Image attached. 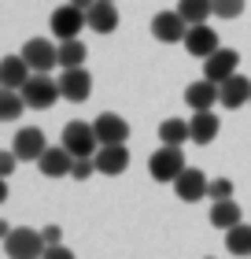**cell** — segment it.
Returning <instances> with one entry per match:
<instances>
[{"label":"cell","instance_id":"cell-1","mask_svg":"<svg viewBox=\"0 0 251 259\" xmlns=\"http://www.w3.org/2000/svg\"><path fill=\"white\" fill-rule=\"evenodd\" d=\"M44 233L30 230V226H11V233L4 237V252L8 259H44Z\"/></svg>","mask_w":251,"mask_h":259},{"label":"cell","instance_id":"cell-2","mask_svg":"<svg viewBox=\"0 0 251 259\" xmlns=\"http://www.w3.org/2000/svg\"><path fill=\"white\" fill-rule=\"evenodd\" d=\"M22 97H26V108L44 111V108H52V104L63 97V89H59V81L48 74V70H33L30 81L22 85Z\"/></svg>","mask_w":251,"mask_h":259},{"label":"cell","instance_id":"cell-3","mask_svg":"<svg viewBox=\"0 0 251 259\" xmlns=\"http://www.w3.org/2000/svg\"><path fill=\"white\" fill-rule=\"evenodd\" d=\"M185 167H188V163H185L181 145H163V148L148 159L152 178H155V182H163V185H174V178H177V174H181Z\"/></svg>","mask_w":251,"mask_h":259},{"label":"cell","instance_id":"cell-4","mask_svg":"<svg viewBox=\"0 0 251 259\" xmlns=\"http://www.w3.org/2000/svg\"><path fill=\"white\" fill-rule=\"evenodd\" d=\"M63 145L74 152V156H96V148H100V137H96V126L92 122H81V119H74V122H67L63 126Z\"/></svg>","mask_w":251,"mask_h":259},{"label":"cell","instance_id":"cell-5","mask_svg":"<svg viewBox=\"0 0 251 259\" xmlns=\"http://www.w3.org/2000/svg\"><path fill=\"white\" fill-rule=\"evenodd\" d=\"M188 22L181 11H155V19H152V37L159 41V45H177V41H185V33H188Z\"/></svg>","mask_w":251,"mask_h":259},{"label":"cell","instance_id":"cell-6","mask_svg":"<svg viewBox=\"0 0 251 259\" xmlns=\"http://www.w3.org/2000/svg\"><path fill=\"white\" fill-rule=\"evenodd\" d=\"M48 26H52V33H56L59 41H67V37H78V33L89 26V15H85V11H81L78 4H70V0H67L63 8H56V11H52Z\"/></svg>","mask_w":251,"mask_h":259},{"label":"cell","instance_id":"cell-7","mask_svg":"<svg viewBox=\"0 0 251 259\" xmlns=\"http://www.w3.org/2000/svg\"><path fill=\"white\" fill-rule=\"evenodd\" d=\"M59 89H63V100H70V104L89 100L92 74L85 70V63H81V67H59Z\"/></svg>","mask_w":251,"mask_h":259},{"label":"cell","instance_id":"cell-8","mask_svg":"<svg viewBox=\"0 0 251 259\" xmlns=\"http://www.w3.org/2000/svg\"><path fill=\"white\" fill-rule=\"evenodd\" d=\"M37 167H41L44 178H70V170H74V152H70L63 141H59V145H48L44 156L37 159Z\"/></svg>","mask_w":251,"mask_h":259},{"label":"cell","instance_id":"cell-9","mask_svg":"<svg viewBox=\"0 0 251 259\" xmlns=\"http://www.w3.org/2000/svg\"><path fill=\"white\" fill-rule=\"evenodd\" d=\"M181 45H185V52H188V56H196V60H207V56H211L214 49H222L218 33H214V30L207 26V22H192Z\"/></svg>","mask_w":251,"mask_h":259},{"label":"cell","instance_id":"cell-10","mask_svg":"<svg viewBox=\"0 0 251 259\" xmlns=\"http://www.w3.org/2000/svg\"><path fill=\"white\" fill-rule=\"evenodd\" d=\"M22 56H26V63L33 70H52L59 67V45L48 41V37H30L22 45Z\"/></svg>","mask_w":251,"mask_h":259},{"label":"cell","instance_id":"cell-11","mask_svg":"<svg viewBox=\"0 0 251 259\" xmlns=\"http://www.w3.org/2000/svg\"><path fill=\"white\" fill-rule=\"evenodd\" d=\"M11 148L19 152V159H26V163H37L44 156V148H48V141H44V130L37 126H22L15 141H11Z\"/></svg>","mask_w":251,"mask_h":259},{"label":"cell","instance_id":"cell-12","mask_svg":"<svg viewBox=\"0 0 251 259\" xmlns=\"http://www.w3.org/2000/svg\"><path fill=\"white\" fill-rule=\"evenodd\" d=\"M236 67H240V52H233V49H214L207 60H203V78L225 81L229 74H236Z\"/></svg>","mask_w":251,"mask_h":259},{"label":"cell","instance_id":"cell-13","mask_svg":"<svg viewBox=\"0 0 251 259\" xmlns=\"http://www.w3.org/2000/svg\"><path fill=\"white\" fill-rule=\"evenodd\" d=\"M185 104L192 111H207L214 104H222V85L211 81V78H199V81H192V85L185 89Z\"/></svg>","mask_w":251,"mask_h":259},{"label":"cell","instance_id":"cell-14","mask_svg":"<svg viewBox=\"0 0 251 259\" xmlns=\"http://www.w3.org/2000/svg\"><path fill=\"white\" fill-rule=\"evenodd\" d=\"M96 137H100V145H126L129 141V122L122 119V115H115V111H104L96 115Z\"/></svg>","mask_w":251,"mask_h":259},{"label":"cell","instance_id":"cell-15","mask_svg":"<svg viewBox=\"0 0 251 259\" xmlns=\"http://www.w3.org/2000/svg\"><path fill=\"white\" fill-rule=\"evenodd\" d=\"M207 178H203V170H192V167H185L181 174L174 178V193L177 200H185V204H196V200L207 196Z\"/></svg>","mask_w":251,"mask_h":259},{"label":"cell","instance_id":"cell-16","mask_svg":"<svg viewBox=\"0 0 251 259\" xmlns=\"http://www.w3.org/2000/svg\"><path fill=\"white\" fill-rule=\"evenodd\" d=\"M85 15H89V30L92 33H104V37H107V33L118 30V4H115V0H96Z\"/></svg>","mask_w":251,"mask_h":259},{"label":"cell","instance_id":"cell-17","mask_svg":"<svg viewBox=\"0 0 251 259\" xmlns=\"http://www.w3.org/2000/svg\"><path fill=\"white\" fill-rule=\"evenodd\" d=\"M126 167H129V148H126V145H100V148H96V170H100V174L118 178Z\"/></svg>","mask_w":251,"mask_h":259},{"label":"cell","instance_id":"cell-18","mask_svg":"<svg viewBox=\"0 0 251 259\" xmlns=\"http://www.w3.org/2000/svg\"><path fill=\"white\" fill-rule=\"evenodd\" d=\"M222 85V108H244V104H251V81L236 70V74H229L225 81H218Z\"/></svg>","mask_w":251,"mask_h":259},{"label":"cell","instance_id":"cell-19","mask_svg":"<svg viewBox=\"0 0 251 259\" xmlns=\"http://www.w3.org/2000/svg\"><path fill=\"white\" fill-rule=\"evenodd\" d=\"M30 74H33V67L26 63V56H8L4 63H0V81H4V89H22L30 81Z\"/></svg>","mask_w":251,"mask_h":259},{"label":"cell","instance_id":"cell-20","mask_svg":"<svg viewBox=\"0 0 251 259\" xmlns=\"http://www.w3.org/2000/svg\"><path fill=\"white\" fill-rule=\"evenodd\" d=\"M188 122H192V141H196V145H211V141L218 137V130H222V119L214 115V108L196 111Z\"/></svg>","mask_w":251,"mask_h":259},{"label":"cell","instance_id":"cell-21","mask_svg":"<svg viewBox=\"0 0 251 259\" xmlns=\"http://www.w3.org/2000/svg\"><path fill=\"white\" fill-rule=\"evenodd\" d=\"M211 222L218 230H229V226H236V222H244V215H240V204L229 196V200H214L211 204Z\"/></svg>","mask_w":251,"mask_h":259},{"label":"cell","instance_id":"cell-22","mask_svg":"<svg viewBox=\"0 0 251 259\" xmlns=\"http://www.w3.org/2000/svg\"><path fill=\"white\" fill-rule=\"evenodd\" d=\"M159 141H163V145H185V141H192V122H185V119H163L159 122Z\"/></svg>","mask_w":251,"mask_h":259},{"label":"cell","instance_id":"cell-23","mask_svg":"<svg viewBox=\"0 0 251 259\" xmlns=\"http://www.w3.org/2000/svg\"><path fill=\"white\" fill-rule=\"evenodd\" d=\"M225 248L233 255H251V226L247 222H236V226L225 230Z\"/></svg>","mask_w":251,"mask_h":259},{"label":"cell","instance_id":"cell-24","mask_svg":"<svg viewBox=\"0 0 251 259\" xmlns=\"http://www.w3.org/2000/svg\"><path fill=\"white\" fill-rule=\"evenodd\" d=\"M22 108H26V97H22V89H4L0 93V119L4 122H15Z\"/></svg>","mask_w":251,"mask_h":259},{"label":"cell","instance_id":"cell-25","mask_svg":"<svg viewBox=\"0 0 251 259\" xmlns=\"http://www.w3.org/2000/svg\"><path fill=\"white\" fill-rule=\"evenodd\" d=\"M177 11L188 22H207L214 15V0H177Z\"/></svg>","mask_w":251,"mask_h":259},{"label":"cell","instance_id":"cell-26","mask_svg":"<svg viewBox=\"0 0 251 259\" xmlns=\"http://www.w3.org/2000/svg\"><path fill=\"white\" fill-rule=\"evenodd\" d=\"M81 63H85V45L78 37L59 41V67H81Z\"/></svg>","mask_w":251,"mask_h":259},{"label":"cell","instance_id":"cell-27","mask_svg":"<svg viewBox=\"0 0 251 259\" xmlns=\"http://www.w3.org/2000/svg\"><path fill=\"white\" fill-rule=\"evenodd\" d=\"M89 174H100V170H96V156H74V170H70V178H74V182H85Z\"/></svg>","mask_w":251,"mask_h":259},{"label":"cell","instance_id":"cell-28","mask_svg":"<svg viewBox=\"0 0 251 259\" xmlns=\"http://www.w3.org/2000/svg\"><path fill=\"white\" fill-rule=\"evenodd\" d=\"M214 15H218V19H236V15H244V0H214Z\"/></svg>","mask_w":251,"mask_h":259},{"label":"cell","instance_id":"cell-29","mask_svg":"<svg viewBox=\"0 0 251 259\" xmlns=\"http://www.w3.org/2000/svg\"><path fill=\"white\" fill-rule=\"evenodd\" d=\"M229 196H233V182H229V178H211L207 200H229Z\"/></svg>","mask_w":251,"mask_h":259},{"label":"cell","instance_id":"cell-30","mask_svg":"<svg viewBox=\"0 0 251 259\" xmlns=\"http://www.w3.org/2000/svg\"><path fill=\"white\" fill-rule=\"evenodd\" d=\"M15 163H19V152L8 148L4 156H0V178H11V174H15Z\"/></svg>","mask_w":251,"mask_h":259},{"label":"cell","instance_id":"cell-31","mask_svg":"<svg viewBox=\"0 0 251 259\" xmlns=\"http://www.w3.org/2000/svg\"><path fill=\"white\" fill-rule=\"evenodd\" d=\"M44 259H70V248H67L63 241H59V244H48V248H44Z\"/></svg>","mask_w":251,"mask_h":259},{"label":"cell","instance_id":"cell-32","mask_svg":"<svg viewBox=\"0 0 251 259\" xmlns=\"http://www.w3.org/2000/svg\"><path fill=\"white\" fill-rule=\"evenodd\" d=\"M41 233H44V244H59V241H63V230H59V226H44Z\"/></svg>","mask_w":251,"mask_h":259},{"label":"cell","instance_id":"cell-33","mask_svg":"<svg viewBox=\"0 0 251 259\" xmlns=\"http://www.w3.org/2000/svg\"><path fill=\"white\" fill-rule=\"evenodd\" d=\"M70 4H78V8H81V11H89V8H92V4H96V0H70Z\"/></svg>","mask_w":251,"mask_h":259}]
</instances>
